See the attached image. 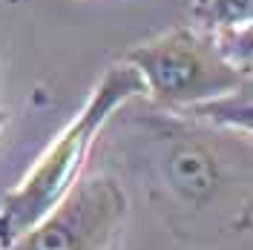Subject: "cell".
<instances>
[{
	"label": "cell",
	"mask_w": 253,
	"mask_h": 250,
	"mask_svg": "<svg viewBox=\"0 0 253 250\" xmlns=\"http://www.w3.org/2000/svg\"><path fill=\"white\" fill-rule=\"evenodd\" d=\"M118 129V158L141 181L153 213L175 239L219 245L251 227L253 144L248 132L158 107L124 118Z\"/></svg>",
	"instance_id": "cell-1"
},
{
	"label": "cell",
	"mask_w": 253,
	"mask_h": 250,
	"mask_svg": "<svg viewBox=\"0 0 253 250\" xmlns=\"http://www.w3.org/2000/svg\"><path fill=\"white\" fill-rule=\"evenodd\" d=\"M138 98H144L141 75L124 61L112 63L95 83L81 112L41 153L32 170L17 181V187L0 199V250L9 248L17 236L35 227L69 196V190L84 178L89 156L112 112Z\"/></svg>",
	"instance_id": "cell-2"
},
{
	"label": "cell",
	"mask_w": 253,
	"mask_h": 250,
	"mask_svg": "<svg viewBox=\"0 0 253 250\" xmlns=\"http://www.w3.org/2000/svg\"><path fill=\"white\" fill-rule=\"evenodd\" d=\"M144 81V98L167 112H184L251 83L233 63L224 61L216 38L196 26H173L132 46L124 55Z\"/></svg>",
	"instance_id": "cell-3"
},
{
	"label": "cell",
	"mask_w": 253,
	"mask_h": 250,
	"mask_svg": "<svg viewBox=\"0 0 253 250\" xmlns=\"http://www.w3.org/2000/svg\"><path fill=\"white\" fill-rule=\"evenodd\" d=\"M129 193L115 172L84 175L69 196L3 250H121Z\"/></svg>",
	"instance_id": "cell-4"
},
{
	"label": "cell",
	"mask_w": 253,
	"mask_h": 250,
	"mask_svg": "<svg viewBox=\"0 0 253 250\" xmlns=\"http://www.w3.org/2000/svg\"><path fill=\"white\" fill-rule=\"evenodd\" d=\"M251 92H253V81L233 89V92L207 101V104L184 110V115L199 118L205 124L221 126V129H233V132H248L251 135V126H253V95Z\"/></svg>",
	"instance_id": "cell-5"
},
{
	"label": "cell",
	"mask_w": 253,
	"mask_h": 250,
	"mask_svg": "<svg viewBox=\"0 0 253 250\" xmlns=\"http://www.w3.org/2000/svg\"><path fill=\"white\" fill-rule=\"evenodd\" d=\"M190 26L207 35H224L253 26V0H193Z\"/></svg>",
	"instance_id": "cell-6"
},
{
	"label": "cell",
	"mask_w": 253,
	"mask_h": 250,
	"mask_svg": "<svg viewBox=\"0 0 253 250\" xmlns=\"http://www.w3.org/2000/svg\"><path fill=\"white\" fill-rule=\"evenodd\" d=\"M9 118H12V115H9V110H0V132H3V126L9 124Z\"/></svg>",
	"instance_id": "cell-7"
}]
</instances>
